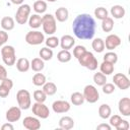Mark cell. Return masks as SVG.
<instances>
[{
  "label": "cell",
  "instance_id": "1",
  "mask_svg": "<svg viewBox=\"0 0 130 130\" xmlns=\"http://www.w3.org/2000/svg\"><path fill=\"white\" fill-rule=\"evenodd\" d=\"M96 23L94 18L87 14H78L72 23V30L76 38L79 40H91L94 37Z\"/></svg>",
  "mask_w": 130,
  "mask_h": 130
},
{
  "label": "cell",
  "instance_id": "2",
  "mask_svg": "<svg viewBox=\"0 0 130 130\" xmlns=\"http://www.w3.org/2000/svg\"><path fill=\"white\" fill-rule=\"evenodd\" d=\"M77 60H78V62H79V64L81 66L87 68L90 71H94L98 68V66H99V63H98L96 58L94 57V55L91 52H88V51H86Z\"/></svg>",
  "mask_w": 130,
  "mask_h": 130
},
{
  "label": "cell",
  "instance_id": "3",
  "mask_svg": "<svg viewBox=\"0 0 130 130\" xmlns=\"http://www.w3.org/2000/svg\"><path fill=\"white\" fill-rule=\"evenodd\" d=\"M42 26L45 34L52 36L57 30V24H56V18L50 13L45 14L42 16Z\"/></svg>",
  "mask_w": 130,
  "mask_h": 130
},
{
  "label": "cell",
  "instance_id": "4",
  "mask_svg": "<svg viewBox=\"0 0 130 130\" xmlns=\"http://www.w3.org/2000/svg\"><path fill=\"white\" fill-rule=\"evenodd\" d=\"M1 56L4 64L7 66H13L16 62L15 49L12 46H9V45L3 46L1 48Z\"/></svg>",
  "mask_w": 130,
  "mask_h": 130
},
{
  "label": "cell",
  "instance_id": "5",
  "mask_svg": "<svg viewBox=\"0 0 130 130\" xmlns=\"http://www.w3.org/2000/svg\"><path fill=\"white\" fill-rule=\"evenodd\" d=\"M17 105L21 110H27L31 106V96L28 90L19 89L16 93Z\"/></svg>",
  "mask_w": 130,
  "mask_h": 130
},
{
  "label": "cell",
  "instance_id": "6",
  "mask_svg": "<svg viewBox=\"0 0 130 130\" xmlns=\"http://www.w3.org/2000/svg\"><path fill=\"white\" fill-rule=\"evenodd\" d=\"M30 11H31L30 6L28 4H23L22 3L21 5H19V7L16 10V13H15V21L18 24H24L28 20V18H29Z\"/></svg>",
  "mask_w": 130,
  "mask_h": 130
},
{
  "label": "cell",
  "instance_id": "7",
  "mask_svg": "<svg viewBox=\"0 0 130 130\" xmlns=\"http://www.w3.org/2000/svg\"><path fill=\"white\" fill-rule=\"evenodd\" d=\"M83 96H84V100L90 104H93V103H96L100 99V93L96 89V87L92 84H87L84 86L83 88V92H82Z\"/></svg>",
  "mask_w": 130,
  "mask_h": 130
},
{
  "label": "cell",
  "instance_id": "8",
  "mask_svg": "<svg viewBox=\"0 0 130 130\" xmlns=\"http://www.w3.org/2000/svg\"><path fill=\"white\" fill-rule=\"evenodd\" d=\"M45 41V36L39 30H31L25 35V42L31 46L41 45Z\"/></svg>",
  "mask_w": 130,
  "mask_h": 130
},
{
  "label": "cell",
  "instance_id": "9",
  "mask_svg": "<svg viewBox=\"0 0 130 130\" xmlns=\"http://www.w3.org/2000/svg\"><path fill=\"white\" fill-rule=\"evenodd\" d=\"M31 110H32V114L38 118L47 119L50 116V110L44 103L36 102L35 104H32Z\"/></svg>",
  "mask_w": 130,
  "mask_h": 130
},
{
  "label": "cell",
  "instance_id": "10",
  "mask_svg": "<svg viewBox=\"0 0 130 130\" xmlns=\"http://www.w3.org/2000/svg\"><path fill=\"white\" fill-rule=\"evenodd\" d=\"M113 81H114L115 86H117L119 89L125 90L130 87V80L123 73H116L113 77Z\"/></svg>",
  "mask_w": 130,
  "mask_h": 130
},
{
  "label": "cell",
  "instance_id": "11",
  "mask_svg": "<svg viewBox=\"0 0 130 130\" xmlns=\"http://www.w3.org/2000/svg\"><path fill=\"white\" fill-rule=\"evenodd\" d=\"M121 39L119 36L115 35V34H111L106 38V41H104L105 43V48L108 49L109 51H113L114 49H116L117 47H119L121 45Z\"/></svg>",
  "mask_w": 130,
  "mask_h": 130
},
{
  "label": "cell",
  "instance_id": "12",
  "mask_svg": "<svg viewBox=\"0 0 130 130\" xmlns=\"http://www.w3.org/2000/svg\"><path fill=\"white\" fill-rule=\"evenodd\" d=\"M22 125L27 130H38L41 128L40 120L38 119V117H32V116L25 117L22 121Z\"/></svg>",
  "mask_w": 130,
  "mask_h": 130
},
{
  "label": "cell",
  "instance_id": "13",
  "mask_svg": "<svg viewBox=\"0 0 130 130\" xmlns=\"http://www.w3.org/2000/svg\"><path fill=\"white\" fill-rule=\"evenodd\" d=\"M21 117V109L19 107H11L6 111V115L5 118L8 122L13 123V122H17Z\"/></svg>",
  "mask_w": 130,
  "mask_h": 130
},
{
  "label": "cell",
  "instance_id": "14",
  "mask_svg": "<svg viewBox=\"0 0 130 130\" xmlns=\"http://www.w3.org/2000/svg\"><path fill=\"white\" fill-rule=\"evenodd\" d=\"M52 110L57 114H64L70 110V104L67 101L58 100L52 104Z\"/></svg>",
  "mask_w": 130,
  "mask_h": 130
},
{
  "label": "cell",
  "instance_id": "15",
  "mask_svg": "<svg viewBox=\"0 0 130 130\" xmlns=\"http://www.w3.org/2000/svg\"><path fill=\"white\" fill-rule=\"evenodd\" d=\"M118 110L120 114H122L125 117L130 116V99L125 96L122 98L118 103Z\"/></svg>",
  "mask_w": 130,
  "mask_h": 130
},
{
  "label": "cell",
  "instance_id": "16",
  "mask_svg": "<svg viewBox=\"0 0 130 130\" xmlns=\"http://www.w3.org/2000/svg\"><path fill=\"white\" fill-rule=\"evenodd\" d=\"M13 87V81L8 77L1 80L0 83V98H6L10 93L11 88Z\"/></svg>",
  "mask_w": 130,
  "mask_h": 130
},
{
  "label": "cell",
  "instance_id": "17",
  "mask_svg": "<svg viewBox=\"0 0 130 130\" xmlns=\"http://www.w3.org/2000/svg\"><path fill=\"white\" fill-rule=\"evenodd\" d=\"M59 45L61 46V48L63 50H70L75 45V39L70 35H64L60 39V44Z\"/></svg>",
  "mask_w": 130,
  "mask_h": 130
},
{
  "label": "cell",
  "instance_id": "18",
  "mask_svg": "<svg viewBox=\"0 0 130 130\" xmlns=\"http://www.w3.org/2000/svg\"><path fill=\"white\" fill-rule=\"evenodd\" d=\"M59 126L61 129L70 130L74 127V120L70 116H63L59 120Z\"/></svg>",
  "mask_w": 130,
  "mask_h": 130
},
{
  "label": "cell",
  "instance_id": "19",
  "mask_svg": "<svg viewBox=\"0 0 130 130\" xmlns=\"http://www.w3.org/2000/svg\"><path fill=\"white\" fill-rule=\"evenodd\" d=\"M0 24H1V27L3 28V30L5 31H9V30H12L15 26V20L10 17V16H4L1 21H0Z\"/></svg>",
  "mask_w": 130,
  "mask_h": 130
},
{
  "label": "cell",
  "instance_id": "20",
  "mask_svg": "<svg viewBox=\"0 0 130 130\" xmlns=\"http://www.w3.org/2000/svg\"><path fill=\"white\" fill-rule=\"evenodd\" d=\"M15 65H16V69L19 72H26L30 68V62L28 61L27 58H19L15 62Z\"/></svg>",
  "mask_w": 130,
  "mask_h": 130
},
{
  "label": "cell",
  "instance_id": "21",
  "mask_svg": "<svg viewBox=\"0 0 130 130\" xmlns=\"http://www.w3.org/2000/svg\"><path fill=\"white\" fill-rule=\"evenodd\" d=\"M110 12H111L112 16H113L114 18H116V19L123 18V17L125 16V13H126L125 8H124L122 5H114V6H112Z\"/></svg>",
  "mask_w": 130,
  "mask_h": 130
},
{
  "label": "cell",
  "instance_id": "22",
  "mask_svg": "<svg viewBox=\"0 0 130 130\" xmlns=\"http://www.w3.org/2000/svg\"><path fill=\"white\" fill-rule=\"evenodd\" d=\"M68 16H69V12H68V9L65 7H59L55 11V18L60 22L66 21L68 19Z\"/></svg>",
  "mask_w": 130,
  "mask_h": 130
},
{
  "label": "cell",
  "instance_id": "23",
  "mask_svg": "<svg viewBox=\"0 0 130 130\" xmlns=\"http://www.w3.org/2000/svg\"><path fill=\"white\" fill-rule=\"evenodd\" d=\"M32 9L38 14H43L47 10V2L44 0H37L32 4Z\"/></svg>",
  "mask_w": 130,
  "mask_h": 130
},
{
  "label": "cell",
  "instance_id": "24",
  "mask_svg": "<svg viewBox=\"0 0 130 130\" xmlns=\"http://www.w3.org/2000/svg\"><path fill=\"white\" fill-rule=\"evenodd\" d=\"M28 25L31 28H39L42 25V16L38 13L32 14L28 18Z\"/></svg>",
  "mask_w": 130,
  "mask_h": 130
},
{
  "label": "cell",
  "instance_id": "25",
  "mask_svg": "<svg viewBox=\"0 0 130 130\" xmlns=\"http://www.w3.org/2000/svg\"><path fill=\"white\" fill-rule=\"evenodd\" d=\"M98 113L102 119H108L112 114V109L108 104H103L99 107Z\"/></svg>",
  "mask_w": 130,
  "mask_h": 130
},
{
  "label": "cell",
  "instance_id": "26",
  "mask_svg": "<svg viewBox=\"0 0 130 130\" xmlns=\"http://www.w3.org/2000/svg\"><path fill=\"white\" fill-rule=\"evenodd\" d=\"M114 28V19L110 16H107L102 20V29L105 32H111Z\"/></svg>",
  "mask_w": 130,
  "mask_h": 130
},
{
  "label": "cell",
  "instance_id": "27",
  "mask_svg": "<svg viewBox=\"0 0 130 130\" xmlns=\"http://www.w3.org/2000/svg\"><path fill=\"white\" fill-rule=\"evenodd\" d=\"M45 67V62L41 58H34L30 62V68L35 72H41Z\"/></svg>",
  "mask_w": 130,
  "mask_h": 130
},
{
  "label": "cell",
  "instance_id": "28",
  "mask_svg": "<svg viewBox=\"0 0 130 130\" xmlns=\"http://www.w3.org/2000/svg\"><path fill=\"white\" fill-rule=\"evenodd\" d=\"M42 89L44 90V92L47 95H54L57 92V85L54 82L46 81V83L43 85V88Z\"/></svg>",
  "mask_w": 130,
  "mask_h": 130
},
{
  "label": "cell",
  "instance_id": "29",
  "mask_svg": "<svg viewBox=\"0 0 130 130\" xmlns=\"http://www.w3.org/2000/svg\"><path fill=\"white\" fill-rule=\"evenodd\" d=\"M71 58H72V55H71V53L69 52V50H61L58 54H57V59H58V61L59 62H61V63H67V62H69L70 60H71Z\"/></svg>",
  "mask_w": 130,
  "mask_h": 130
},
{
  "label": "cell",
  "instance_id": "30",
  "mask_svg": "<svg viewBox=\"0 0 130 130\" xmlns=\"http://www.w3.org/2000/svg\"><path fill=\"white\" fill-rule=\"evenodd\" d=\"M70 101L74 106H80V105H82L84 103L85 100H84V96H83V94L81 92L75 91L70 95Z\"/></svg>",
  "mask_w": 130,
  "mask_h": 130
},
{
  "label": "cell",
  "instance_id": "31",
  "mask_svg": "<svg viewBox=\"0 0 130 130\" xmlns=\"http://www.w3.org/2000/svg\"><path fill=\"white\" fill-rule=\"evenodd\" d=\"M39 55H40V58L43 59L44 61H49L53 58V51L48 47H44L40 50Z\"/></svg>",
  "mask_w": 130,
  "mask_h": 130
},
{
  "label": "cell",
  "instance_id": "32",
  "mask_svg": "<svg viewBox=\"0 0 130 130\" xmlns=\"http://www.w3.org/2000/svg\"><path fill=\"white\" fill-rule=\"evenodd\" d=\"M100 70L105 75H110L114 72V64L103 61V63L100 65Z\"/></svg>",
  "mask_w": 130,
  "mask_h": 130
},
{
  "label": "cell",
  "instance_id": "33",
  "mask_svg": "<svg viewBox=\"0 0 130 130\" xmlns=\"http://www.w3.org/2000/svg\"><path fill=\"white\" fill-rule=\"evenodd\" d=\"M91 47L92 49L96 52V53H102L104 50H105V43H104V40L101 39V38H96L92 41L91 43Z\"/></svg>",
  "mask_w": 130,
  "mask_h": 130
},
{
  "label": "cell",
  "instance_id": "34",
  "mask_svg": "<svg viewBox=\"0 0 130 130\" xmlns=\"http://www.w3.org/2000/svg\"><path fill=\"white\" fill-rule=\"evenodd\" d=\"M46 81H47L46 76L43 73H36L32 76V83L36 86H43L46 83Z\"/></svg>",
  "mask_w": 130,
  "mask_h": 130
},
{
  "label": "cell",
  "instance_id": "35",
  "mask_svg": "<svg viewBox=\"0 0 130 130\" xmlns=\"http://www.w3.org/2000/svg\"><path fill=\"white\" fill-rule=\"evenodd\" d=\"M45 43H46V46H47L48 48L54 49V48H57V47L59 46L60 40H59L57 37H55V36L52 35V36H50L48 39L45 40Z\"/></svg>",
  "mask_w": 130,
  "mask_h": 130
},
{
  "label": "cell",
  "instance_id": "36",
  "mask_svg": "<svg viewBox=\"0 0 130 130\" xmlns=\"http://www.w3.org/2000/svg\"><path fill=\"white\" fill-rule=\"evenodd\" d=\"M103 59H104V61L109 62V63H112V64L115 65L117 63V61H118V55L115 52H113V51H109V52H107L104 55Z\"/></svg>",
  "mask_w": 130,
  "mask_h": 130
},
{
  "label": "cell",
  "instance_id": "37",
  "mask_svg": "<svg viewBox=\"0 0 130 130\" xmlns=\"http://www.w3.org/2000/svg\"><path fill=\"white\" fill-rule=\"evenodd\" d=\"M47 94L44 92L43 89H38V90H35L34 93H32V98L36 102L38 103H44L46 100H47Z\"/></svg>",
  "mask_w": 130,
  "mask_h": 130
},
{
  "label": "cell",
  "instance_id": "38",
  "mask_svg": "<svg viewBox=\"0 0 130 130\" xmlns=\"http://www.w3.org/2000/svg\"><path fill=\"white\" fill-rule=\"evenodd\" d=\"M93 81H94V83L96 85L102 86L107 82V75L103 74L102 72H96L93 75Z\"/></svg>",
  "mask_w": 130,
  "mask_h": 130
},
{
  "label": "cell",
  "instance_id": "39",
  "mask_svg": "<svg viewBox=\"0 0 130 130\" xmlns=\"http://www.w3.org/2000/svg\"><path fill=\"white\" fill-rule=\"evenodd\" d=\"M108 14H109V12L105 7H98L94 9V16L100 20H103L104 18H106L108 16Z\"/></svg>",
  "mask_w": 130,
  "mask_h": 130
},
{
  "label": "cell",
  "instance_id": "40",
  "mask_svg": "<svg viewBox=\"0 0 130 130\" xmlns=\"http://www.w3.org/2000/svg\"><path fill=\"white\" fill-rule=\"evenodd\" d=\"M115 84L114 83H110V82H106L104 85H102V90L105 94H111L115 91Z\"/></svg>",
  "mask_w": 130,
  "mask_h": 130
},
{
  "label": "cell",
  "instance_id": "41",
  "mask_svg": "<svg viewBox=\"0 0 130 130\" xmlns=\"http://www.w3.org/2000/svg\"><path fill=\"white\" fill-rule=\"evenodd\" d=\"M86 52V49L84 46H81V45H78V46H75L73 48V56L78 59L80 56H82L84 53Z\"/></svg>",
  "mask_w": 130,
  "mask_h": 130
},
{
  "label": "cell",
  "instance_id": "42",
  "mask_svg": "<svg viewBox=\"0 0 130 130\" xmlns=\"http://www.w3.org/2000/svg\"><path fill=\"white\" fill-rule=\"evenodd\" d=\"M109 118H110V125L112 127H116L120 123V121L122 120L120 115H113V116H110Z\"/></svg>",
  "mask_w": 130,
  "mask_h": 130
},
{
  "label": "cell",
  "instance_id": "43",
  "mask_svg": "<svg viewBox=\"0 0 130 130\" xmlns=\"http://www.w3.org/2000/svg\"><path fill=\"white\" fill-rule=\"evenodd\" d=\"M129 127H130V125H129V122L127 121V120H121L120 121V123L115 127L117 130H128L129 129Z\"/></svg>",
  "mask_w": 130,
  "mask_h": 130
},
{
  "label": "cell",
  "instance_id": "44",
  "mask_svg": "<svg viewBox=\"0 0 130 130\" xmlns=\"http://www.w3.org/2000/svg\"><path fill=\"white\" fill-rule=\"evenodd\" d=\"M8 41V34L5 30H0V47H3V45Z\"/></svg>",
  "mask_w": 130,
  "mask_h": 130
},
{
  "label": "cell",
  "instance_id": "45",
  "mask_svg": "<svg viewBox=\"0 0 130 130\" xmlns=\"http://www.w3.org/2000/svg\"><path fill=\"white\" fill-rule=\"evenodd\" d=\"M5 78H7V70L5 69L4 66L0 65V81Z\"/></svg>",
  "mask_w": 130,
  "mask_h": 130
},
{
  "label": "cell",
  "instance_id": "46",
  "mask_svg": "<svg viewBox=\"0 0 130 130\" xmlns=\"http://www.w3.org/2000/svg\"><path fill=\"white\" fill-rule=\"evenodd\" d=\"M111 128H112V126H111L110 124H106V123L100 124V125H98V127H96L98 130H111Z\"/></svg>",
  "mask_w": 130,
  "mask_h": 130
},
{
  "label": "cell",
  "instance_id": "47",
  "mask_svg": "<svg viewBox=\"0 0 130 130\" xmlns=\"http://www.w3.org/2000/svg\"><path fill=\"white\" fill-rule=\"evenodd\" d=\"M1 129H2V130H13L14 127H13V125H12L10 122H8V123L3 124V125L1 126Z\"/></svg>",
  "mask_w": 130,
  "mask_h": 130
},
{
  "label": "cell",
  "instance_id": "48",
  "mask_svg": "<svg viewBox=\"0 0 130 130\" xmlns=\"http://www.w3.org/2000/svg\"><path fill=\"white\" fill-rule=\"evenodd\" d=\"M24 0H10V2L12 4H15V5H21L23 3Z\"/></svg>",
  "mask_w": 130,
  "mask_h": 130
},
{
  "label": "cell",
  "instance_id": "49",
  "mask_svg": "<svg viewBox=\"0 0 130 130\" xmlns=\"http://www.w3.org/2000/svg\"><path fill=\"white\" fill-rule=\"evenodd\" d=\"M47 1H48V2H56L57 0H47Z\"/></svg>",
  "mask_w": 130,
  "mask_h": 130
}]
</instances>
